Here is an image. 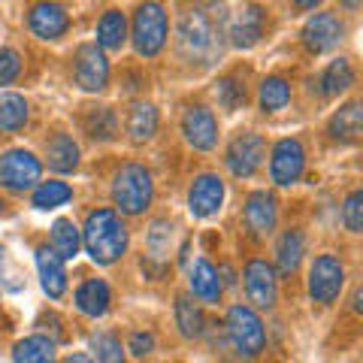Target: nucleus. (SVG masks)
<instances>
[{"label": "nucleus", "instance_id": "f257e3e1", "mask_svg": "<svg viewBox=\"0 0 363 363\" xmlns=\"http://www.w3.org/2000/svg\"><path fill=\"white\" fill-rule=\"evenodd\" d=\"M85 252L97 260V264H116V260L128 252V227L121 224V218L112 209H94L88 212L82 230Z\"/></svg>", "mask_w": 363, "mask_h": 363}, {"label": "nucleus", "instance_id": "f03ea898", "mask_svg": "<svg viewBox=\"0 0 363 363\" xmlns=\"http://www.w3.org/2000/svg\"><path fill=\"white\" fill-rule=\"evenodd\" d=\"M218 37H221V30H215V21L209 18L206 9L191 6L188 13L179 18L176 45H179L182 58L209 64V58H215V52H218Z\"/></svg>", "mask_w": 363, "mask_h": 363}, {"label": "nucleus", "instance_id": "7ed1b4c3", "mask_svg": "<svg viewBox=\"0 0 363 363\" xmlns=\"http://www.w3.org/2000/svg\"><path fill=\"white\" fill-rule=\"evenodd\" d=\"M152 197H155V182L152 173L140 164H124L116 182H112V200L124 215H143L145 209L152 206Z\"/></svg>", "mask_w": 363, "mask_h": 363}, {"label": "nucleus", "instance_id": "20e7f679", "mask_svg": "<svg viewBox=\"0 0 363 363\" xmlns=\"http://www.w3.org/2000/svg\"><path fill=\"white\" fill-rule=\"evenodd\" d=\"M167 43V9L157 0H145L133 13V45L143 58H155Z\"/></svg>", "mask_w": 363, "mask_h": 363}, {"label": "nucleus", "instance_id": "39448f33", "mask_svg": "<svg viewBox=\"0 0 363 363\" xmlns=\"http://www.w3.org/2000/svg\"><path fill=\"white\" fill-rule=\"evenodd\" d=\"M227 336H230L233 348L245 357L260 354L267 342L264 324H260V318L248 306H230V312H227Z\"/></svg>", "mask_w": 363, "mask_h": 363}, {"label": "nucleus", "instance_id": "423d86ee", "mask_svg": "<svg viewBox=\"0 0 363 363\" xmlns=\"http://www.w3.org/2000/svg\"><path fill=\"white\" fill-rule=\"evenodd\" d=\"M345 285V267L342 260H339L336 255H321L315 257V264L309 269V294L315 303H333L339 297V291H342Z\"/></svg>", "mask_w": 363, "mask_h": 363}, {"label": "nucleus", "instance_id": "0eeeda50", "mask_svg": "<svg viewBox=\"0 0 363 363\" xmlns=\"http://www.w3.org/2000/svg\"><path fill=\"white\" fill-rule=\"evenodd\" d=\"M43 167L28 149H13L0 157V185L9 191H28L40 182Z\"/></svg>", "mask_w": 363, "mask_h": 363}, {"label": "nucleus", "instance_id": "6e6552de", "mask_svg": "<svg viewBox=\"0 0 363 363\" xmlns=\"http://www.w3.org/2000/svg\"><path fill=\"white\" fill-rule=\"evenodd\" d=\"M264 136L260 133H242L227 145V169L236 176V179H248L257 173L260 161H264Z\"/></svg>", "mask_w": 363, "mask_h": 363}, {"label": "nucleus", "instance_id": "1a4fd4ad", "mask_svg": "<svg viewBox=\"0 0 363 363\" xmlns=\"http://www.w3.org/2000/svg\"><path fill=\"white\" fill-rule=\"evenodd\" d=\"M303 167H306V152H303V143L288 136V140H279L276 149H272V161H269V176L276 185H294L300 176H303Z\"/></svg>", "mask_w": 363, "mask_h": 363}, {"label": "nucleus", "instance_id": "9d476101", "mask_svg": "<svg viewBox=\"0 0 363 363\" xmlns=\"http://www.w3.org/2000/svg\"><path fill=\"white\" fill-rule=\"evenodd\" d=\"M109 82V61L100 45L88 43L76 55V85L82 91H104Z\"/></svg>", "mask_w": 363, "mask_h": 363}, {"label": "nucleus", "instance_id": "9b49d317", "mask_svg": "<svg viewBox=\"0 0 363 363\" xmlns=\"http://www.w3.org/2000/svg\"><path fill=\"white\" fill-rule=\"evenodd\" d=\"M245 279V294L257 309H272L279 297V285H276V269H272L267 260H252L242 272Z\"/></svg>", "mask_w": 363, "mask_h": 363}, {"label": "nucleus", "instance_id": "f8f14e48", "mask_svg": "<svg viewBox=\"0 0 363 363\" xmlns=\"http://www.w3.org/2000/svg\"><path fill=\"white\" fill-rule=\"evenodd\" d=\"M342 33H345V25L336 13H318V16H312L309 21H306L303 43H306L309 52H330L333 45H339Z\"/></svg>", "mask_w": 363, "mask_h": 363}, {"label": "nucleus", "instance_id": "ddd939ff", "mask_svg": "<svg viewBox=\"0 0 363 363\" xmlns=\"http://www.w3.org/2000/svg\"><path fill=\"white\" fill-rule=\"evenodd\" d=\"M224 203V182L215 173H203L194 179V185L188 191V209L197 218H212Z\"/></svg>", "mask_w": 363, "mask_h": 363}, {"label": "nucleus", "instance_id": "4468645a", "mask_svg": "<svg viewBox=\"0 0 363 363\" xmlns=\"http://www.w3.org/2000/svg\"><path fill=\"white\" fill-rule=\"evenodd\" d=\"M182 133L185 140L200 152H209L215 140H218V124H215V116L206 106H191L185 116H182Z\"/></svg>", "mask_w": 363, "mask_h": 363}, {"label": "nucleus", "instance_id": "2eb2a0df", "mask_svg": "<svg viewBox=\"0 0 363 363\" xmlns=\"http://www.w3.org/2000/svg\"><path fill=\"white\" fill-rule=\"evenodd\" d=\"M28 25L40 40H58L67 33V28H70V18H67L64 6L52 4V0H40V4H33V9H30Z\"/></svg>", "mask_w": 363, "mask_h": 363}, {"label": "nucleus", "instance_id": "dca6fc26", "mask_svg": "<svg viewBox=\"0 0 363 363\" xmlns=\"http://www.w3.org/2000/svg\"><path fill=\"white\" fill-rule=\"evenodd\" d=\"M276 218H279V209H276V197L269 191H255L245 200V224L255 236H269L276 230Z\"/></svg>", "mask_w": 363, "mask_h": 363}, {"label": "nucleus", "instance_id": "f3484780", "mask_svg": "<svg viewBox=\"0 0 363 363\" xmlns=\"http://www.w3.org/2000/svg\"><path fill=\"white\" fill-rule=\"evenodd\" d=\"M264 25H267V13L257 4H245L236 13L233 25H230V37L236 49H252V45L264 37Z\"/></svg>", "mask_w": 363, "mask_h": 363}, {"label": "nucleus", "instance_id": "a211bd4d", "mask_svg": "<svg viewBox=\"0 0 363 363\" xmlns=\"http://www.w3.org/2000/svg\"><path fill=\"white\" fill-rule=\"evenodd\" d=\"M37 269H40V279H43V291L49 294L52 300L64 297V291H67V272H64V260L55 255V248H49V245H40L37 248Z\"/></svg>", "mask_w": 363, "mask_h": 363}, {"label": "nucleus", "instance_id": "6ab92c4d", "mask_svg": "<svg viewBox=\"0 0 363 363\" xmlns=\"http://www.w3.org/2000/svg\"><path fill=\"white\" fill-rule=\"evenodd\" d=\"M45 161L55 173H73L79 167V145L70 133H58L55 140L45 145Z\"/></svg>", "mask_w": 363, "mask_h": 363}, {"label": "nucleus", "instance_id": "aec40b11", "mask_svg": "<svg viewBox=\"0 0 363 363\" xmlns=\"http://www.w3.org/2000/svg\"><path fill=\"white\" fill-rule=\"evenodd\" d=\"M76 306H79V312L91 315V318L106 315V309H109V285L104 279H88L85 285L76 291Z\"/></svg>", "mask_w": 363, "mask_h": 363}, {"label": "nucleus", "instance_id": "412c9836", "mask_svg": "<svg viewBox=\"0 0 363 363\" xmlns=\"http://www.w3.org/2000/svg\"><path fill=\"white\" fill-rule=\"evenodd\" d=\"M360 130H363V112H360L357 100L345 104V106L330 118V133H333V140L354 143V140H360Z\"/></svg>", "mask_w": 363, "mask_h": 363}, {"label": "nucleus", "instance_id": "4be33fe9", "mask_svg": "<svg viewBox=\"0 0 363 363\" xmlns=\"http://www.w3.org/2000/svg\"><path fill=\"white\" fill-rule=\"evenodd\" d=\"M191 291H194V297L206 300V303H215L221 297L218 269H215L209 260H197V264L191 267Z\"/></svg>", "mask_w": 363, "mask_h": 363}, {"label": "nucleus", "instance_id": "5701e85b", "mask_svg": "<svg viewBox=\"0 0 363 363\" xmlns=\"http://www.w3.org/2000/svg\"><path fill=\"white\" fill-rule=\"evenodd\" d=\"M52 248L61 260H73L82 248V233L70 218H58L52 224Z\"/></svg>", "mask_w": 363, "mask_h": 363}, {"label": "nucleus", "instance_id": "b1692460", "mask_svg": "<svg viewBox=\"0 0 363 363\" xmlns=\"http://www.w3.org/2000/svg\"><path fill=\"white\" fill-rule=\"evenodd\" d=\"M124 37H128V18L121 9H106L97 25V45L100 49H121Z\"/></svg>", "mask_w": 363, "mask_h": 363}, {"label": "nucleus", "instance_id": "393cba45", "mask_svg": "<svg viewBox=\"0 0 363 363\" xmlns=\"http://www.w3.org/2000/svg\"><path fill=\"white\" fill-rule=\"evenodd\" d=\"M13 363H55V342L45 336H28L13 348Z\"/></svg>", "mask_w": 363, "mask_h": 363}, {"label": "nucleus", "instance_id": "a878e982", "mask_svg": "<svg viewBox=\"0 0 363 363\" xmlns=\"http://www.w3.org/2000/svg\"><path fill=\"white\" fill-rule=\"evenodd\" d=\"M157 130V109L152 104H136L128 116V133L133 143H145L152 140Z\"/></svg>", "mask_w": 363, "mask_h": 363}, {"label": "nucleus", "instance_id": "bb28decb", "mask_svg": "<svg viewBox=\"0 0 363 363\" xmlns=\"http://www.w3.org/2000/svg\"><path fill=\"white\" fill-rule=\"evenodd\" d=\"M276 260H279V272L281 276H291L294 269L300 267L303 260V233L300 230H285L276 248Z\"/></svg>", "mask_w": 363, "mask_h": 363}, {"label": "nucleus", "instance_id": "cd10ccee", "mask_svg": "<svg viewBox=\"0 0 363 363\" xmlns=\"http://www.w3.org/2000/svg\"><path fill=\"white\" fill-rule=\"evenodd\" d=\"M28 124V104L21 94H0V130L16 133Z\"/></svg>", "mask_w": 363, "mask_h": 363}, {"label": "nucleus", "instance_id": "c85d7f7f", "mask_svg": "<svg viewBox=\"0 0 363 363\" xmlns=\"http://www.w3.org/2000/svg\"><path fill=\"white\" fill-rule=\"evenodd\" d=\"M321 85H324V94H327V97H339L342 91H348L351 85H354V70H351V64H348L345 58H336V61L324 70Z\"/></svg>", "mask_w": 363, "mask_h": 363}, {"label": "nucleus", "instance_id": "c756f323", "mask_svg": "<svg viewBox=\"0 0 363 363\" xmlns=\"http://www.w3.org/2000/svg\"><path fill=\"white\" fill-rule=\"evenodd\" d=\"M70 197H73V188L67 185V182H43V185L33 191V206L49 212V209L64 206Z\"/></svg>", "mask_w": 363, "mask_h": 363}, {"label": "nucleus", "instance_id": "7c9ffc66", "mask_svg": "<svg viewBox=\"0 0 363 363\" xmlns=\"http://www.w3.org/2000/svg\"><path fill=\"white\" fill-rule=\"evenodd\" d=\"M176 324H179L182 336H188V339H194V336L203 333V312L191 297H179L176 300Z\"/></svg>", "mask_w": 363, "mask_h": 363}, {"label": "nucleus", "instance_id": "2f4dec72", "mask_svg": "<svg viewBox=\"0 0 363 363\" xmlns=\"http://www.w3.org/2000/svg\"><path fill=\"white\" fill-rule=\"evenodd\" d=\"M291 100V85L285 82L281 76H269L264 79V85H260V106L267 112H279L285 109Z\"/></svg>", "mask_w": 363, "mask_h": 363}, {"label": "nucleus", "instance_id": "473e14b6", "mask_svg": "<svg viewBox=\"0 0 363 363\" xmlns=\"http://www.w3.org/2000/svg\"><path fill=\"white\" fill-rule=\"evenodd\" d=\"M85 128H88V133L94 136V140H116L118 118H116V112H112L109 106H100V109H91L88 112Z\"/></svg>", "mask_w": 363, "mask_h": 363}, {"label": "nucleus", "instance_id": "72a5a7b5", "mask_svg": "<svg viewBox=\"0 0 363 363\" xmlns=\"http://www.w3.org/2000/svg\"><path fill=\"white\" fill-rule=\"evenodd\" d=\"M91 351H94L97 363H124L121 342L112 333H94L91 336Z\"/></svg>", "mask_w": 363, "mask_h": 363}, {"label": "nucleus", "instance_id": "f704fd0d", "mask_svg": "<svg viewBox=\"0 0 363 363\" xmlns=\"http://www.w3.org/2000/svg\"><path fill=\"white\" fill-rule=\"evenodd\" d=\"M169 252H173V224L155 221L152 230H149V255L164 260Z\"/></svg>", "mask_w": 363, "mask_h": 363}, {"label": "nucleus", "instance_id": "c9c22d12", "mask_svg": "<svg viewBox=\"0 0 363 363\" xmlns=\"http://www.w3.org/2000/svg\"><path fill=\"white\" fill-rule=\"evenodd\" d=\"M215 97L224 109H240L245 104V88L236 79H221L218 88H215Z\"/></svg>", "mask_w": 363, "mask_h": 363}, {"label": "nucleus", "instance_id": "e433bc0d", "mask_svg": "<svg viewBox=\"0 0 363 363\" xmlns=\"http://www.w3.org/2000/svg\"><path fill=\"white\" fill-rule=\"evenodd\" d=\"M342 221L351 233H360L363 230V191H351L345 206H342Z\"/></svg>", "mask_w": 363, "mask_h": 363}, {"label": "nucleus", "instance_id": "4c0bfd02", "mask_svg": "<svg viewBox=\"0 0 363 363\" xmlns=\"http://www.w3.org/2000/svg\"><path fill=\"white\" fill-rule=\"evenodd\" d=\"M21 73V58L13 49H0V85H9Z\"/></svg>", "mask_w": 363, "mask_h": 363}, {"label": "nucleus", "instance_id": "58836bf2", "mask_svg": "<svg viewBox=\"0 0 363 363\" xmlns=\"http://www.w3.org/2000/svg\"><path fill=\"white\" fill-rule=\"evenodd\" d=\"M152 348H155V336L152 333H133L130 336V351L136 357H145V354H152Z\"/></svg>", "mask_w": 363, "mask_h": 363}, {"label": "nucleus", "instance_id": "ea45409f", "mask_svg": "<svg viewBox=\"0 0 363 363\" xmlns=\"http://www.w3.org/2000/svg\"><path fill=\"white\" fill-rule=\"evenodd\" d=\"M294 4H297L300 9H315L318 4H321V0H294Z\"/></svg>", "mask_w": 363, "mask_h": 363}, {"label": "nucleus", "instance_id": "a19ab883", "mask_svg": "<svg viewBox=\"0 0 363 363\" xmlns=\"http://www.w3.org/2000/svg\"><path fill=\"white\" fill-rule=\"evenodd\" d=\"M64 363H91V357H88V354H70Z\"/></svg>", "mask_w": 363, "mask_h": 363}, {"label": "nucleus", "instance_id": "79ce46f5", "mask_svg": "<svg viewBox=\"0 0 363 363\" xmlns=\"http://www.w3.org/2000/svg\"><path fill=\"white\" fill-rule=\"evenodd\" d=\"M339 4L348 6V9H357V6H360V0H339Z\"/></svg>", "mask_w": 363, "mask_h": 363}, {"label": "nucleus", "instance_id": "37998d69", "mask_svg": "<svg viewBox=\"0 0 363 363\" xmlns=\"http://www.w3.org/2000/svg\"><path fill=\"white\" fill-rule=\"evenodd\" d=\"M0 267H4V245H0Z\"/></svg>", "mask_w": 363, "mask_h": 363}, {"label": "nucleus", "instance_id": "c03bdc74", "mask_svg": "<svg viewBox=\"0 0 363 363\" xmlns=\"http://www.w3.org/2000/svg\"><path fill=\"white\" fill-rule=\"evenodd\" d=\"M0 212H4V200H0Z\"/></svg>", "mask_w": 363, "mask_h": 363}]
</instances>
